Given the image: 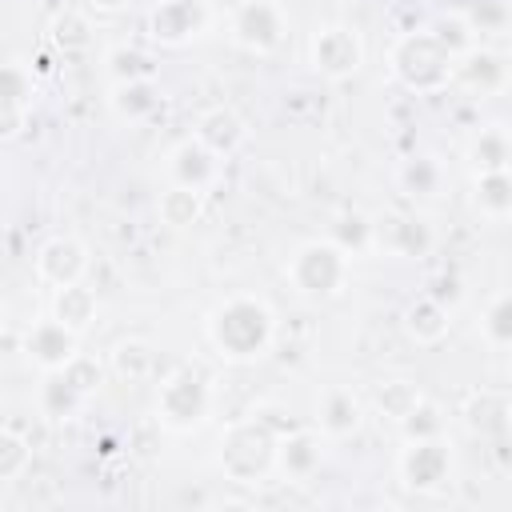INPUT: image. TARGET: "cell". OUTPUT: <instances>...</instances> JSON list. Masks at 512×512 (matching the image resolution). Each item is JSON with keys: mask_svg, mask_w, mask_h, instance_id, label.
Returning a JSON list of instances; mask_svg holds the SVG:
<instances>
[{"mask_svg": "<svg viewBox=\"0 0 512 512\" xmlns=\"http://www.w3.org/2000/svg\"><path fill=\"white\" fill-rule=\"evenodd\" d=\"M464 20L472 24V32H496V28H504L512 20V12H508L504 0H468Z\"/></svg>", "mask_w": 512, "mask_h": 512, "instance_id": "cell-36", "label": "cell"}, {"mask_svg": "<svg viewBox=\"0 0 512 512\" xmlns=\"http://www.w3.org/2000/svg\"><path fill=\"white\" fill-rule=\"evenodd\" d=\"M480 328H484V340H488V344H496V348H512V292L496 296V300L484 308Z\"/></svg>", "mask_w": 512, "mask_h": 512, "instance_id": "cell-35", "label": "cell"}, {"mask_svg": "<svg viewBox=\"0 0 512 512\" xmlns=\"http://www.w3.org/2000/svg\"><path fill=\"white\" fill-rule=\"evenodd\" d=\"M508 416H512V404H508V396H500V392H476V396L464 404V420H468V428L480 432V436H500V432L508 428Z\"/></svg>", "mask_w": 512, "mask_h": 512, "instance_id": "cell-24", "label": "cell"}, {"mask_svg": "<svg viewBox=\"0 0 512 512\" xmlns=\"http://www.w3.org/2000/svg\"><path fill=\"white\" fill-rule=\"evenodd\" d=\"M432 32H436V36H440L456 56H464L468 48H476V44H472V24H468L464 16H448V20H440Z\"/></svg>", "mask_w": 512, "mask_h": 512, "instance_id": "cell-38", "label": "cell"}, {"mask_svg": "<svg viewBox=\"0 0 512 512\" xmlns=\"http://www.w3.org/2000/svg\"><path fill=\"white\" fill-rule=\"evenodd\" d=\"M132 0H88V8H96V12H120V8H128Z\"/></svg>", "mask_w": 512, "mask_h": 512, "instance_id": "cell-40", "label": "cell"}, {"mask_svg": "<svg viewBox=\"0 0 512 512\" xmlns=\"http://www.w3.org/2000/svg\"><path fill=\"white\" fill-rule=\"evenodd\" d=\"M108 364H112V372H116L120 380L144 384V380L156 372V348H152L148 340H120V344L112 348Z\"/></svg>", "mask_w": 512, "mask_h": 512, "instance_id": "cell-26", "label": "cell"}, {"mask_svg": "<svg viewBox=\"0 0 512 512\" xmlns=\"http://www.w3.org/2000/svg\"><path fill=\"white\" fill-rule=\"evenodd\" d=\"M428 296H436L440 304H460V296H464V288H460V276L456 272H440V276H432L428 280Z\"/></svg>", "mask_w": 512, "mask_h": 512, "instance_id": "cell-39", "label": "cell"}, {"mask_svg": "<svg viewBox=\"0 0 512 512\" xmlns=\"http://www.w3.org/2000/svg\"><path fill=\"white\" fill-rule=\"evenodd\" d=\"M308 64L324 80H348L364 68V36L352 24H320L308 36Z\"/></svg>", "mask_w": 512, "mask_h": 512, "instance_id": "cell-8", "label": "cell"}, {"mask_svg": "<svg viewBox=\"0 0 512 512\" xmlns=\"http://www.w3.org/2000/svg\"><path fill=\"white\" fill-rule=\"evenodd\" d=\"M468 160L476 172H496V168H512V136L492 124V128H480L468 144Z\"/></svg>", "mask_w": 512, "mask_h": 512, "instance_id": "cell-25", "label": "cell"}, {"mask_svg": "<svg viewBox=\"0 0 512 512\" xmlns=\"http://www.w3.org/2000/svg\"><path fill=\"white\" fill-rule=\"evenodd\" d=\"M156 216L168 228H188L204 216V192L200 188H184V184H168L156 200Z\"/></svg>", "mask_w": 512, "mask_h": 512, "instance_id": "cell-23", "label": "cell"}, {"mask_svg": "<svg viewBox=\"0 0 512 512\" xmlns=\"http://www.w3.org/2000/svg\"><path fill=\"white\" fill-rule=\"evenodd\" d=\"M36 404H40V416H44V420L64 424V420H72V416L88 404V396H84L64 372H44V384H40Z\"/></svg>", "mask_w": 512, "mask_h": 512, "instance_id": "cell-20", "label": "cell"}, {"mask_svg": "<svg viewBox=\"0 0 512 512\" xmlns=\"http://www.w3.org/2000/svg\"><path fill=\"white\" fill-rule=\"evenodd\" d=\"M32 468V440L12 424L0 428V484H16Z\"/></svg>", "mask_w": 512, "mask_h": 512, "instance_id": "cell-29", "label": "cell"}, {"mask_svg": "<svg viewBox=\"0 0 512 512\" xmlns=\"http://www.w3.org/2000/svg\"><path fill=\"white\" fill-rule=\"evenodd\" d=\"M396 428H400L404 440H432V436H444V408L432 404V400L424 396V400H420Z\"/></svg>", "mask_w": 512, "mask_h": 512, "instance_id": "cell-34", "label": "cell"}, {"mask_svg": "<svg viewBox=\"0 0 512 512\" xmlns=\"http://www.w3.org/2000/svg\"><path fill=\"white\" fill-rule=\"evenodd\" d=\"M388 68L416 96H436L448 84H456V52L432 28H412L396 36L388 52Z\"/></svg>", "mask_w": 512, "mask_h": 512, "instance_id": "cell-2", "label": "cell"}, {"mask_svg": "<svg viewBox=\"0 0 512 512\" xmlns=\"http://www.w3.org/2000/svg\"><path fill=\"white\" fill-rule=\"evenodd\" d=\"M324 460V432L320 428H292L276 444V476L300 484L320 472Z\"/></svg>", "mask_w": 512, "mask_h": 512, "instance_id": "cell-12", "label": "cell"}, {"mask_svg": "<svg viewBox=\"0 0 512 512\" xmlns=\"http://www.w3.org/2000/svg\"><path fill=\"white\" fill-rule=\"evenodd\" d=\"M396 180H400V188L408 196H436L440 184H444V168H440L436 156H412V160L400 164V176Z\"/></svg>", "mask_w": 512, "mask_h": 512, "instance_id": "cell-30", "label": "cell"}, {"mask_svg": "<svg viewBox=\"0 0 512 512\" xmlns=\"http://www.w3.org/2000/svg\"><path fill=\"white\" fill-rule=\"evenodd\" d=\"M52 316L60 320V324H68L72 332H88L92 324H96V292L80 280V284H68V288H56V296H52Z\"/></svg>", "mask_w": 512, "mask_h": 512, "instance_id": "cell-22", "label": "cell"}, {"mask_svg": "<svg viewBox=\"0 0 512 512\" xmlns=\"http://www.w3.org/2000/svg\"><path fill=\"white\" fill-rule=\"evenodd\" d=\"M160 100H164V96H160L156 80H120V84L108 88V108H112V116L124 120V124L148 120V116L160 108Z\"/></svg>", "mask_w": 512, "mask_h": 512, "instance_id": "cell-19", "label": "cell"}, {"mask_svg": "<svg viewBox=\"0 0 512 512\" xmlns=\"http://www.w3.org/2000/svg\"><path fill=\"white\" fill-rule=\"evenodd\" d=\"M456 84L476 96H496L512 84V64L492 48H468L464 56H456Z\"/></svg>", "mask_w": 512, "mask_h": 512, "instance_id": "cell-13", "label": "cell"}, {"mask_svg": "<svg viewBox=\"0 0 512 512\" xmlns=\"http://www.w3.org/2000/svg\"><path fill=\"white\" fill-rule=\"evenodd\" d=\"M212 24L208 0H160L148 12V36L164 48H180L196 36H204Z\"/></svg>", "mask_w": 512, "mask_h": 512, "instance_id": "cell-9", "label": "cell"}, {"mask_svg": "<svg viewBox=\"0 0 512 512\" xmlns=\"http://www.w3.org/2000/svg\"><path fill=\"white\" fill-rule=\"evenodd\" d=\"M32 100H36V76L24 60H8L4 64V100H0V112H32Z\"/></svg>", "mask_w": 512, "mask_h": 512, "instance_id": "cell-28", "label": "cell"}, {"mask_svg": "<svg viewBox=\"0 0 512 512\" xmlns=\"http://www.w3.org/2000/svg\"><path fill=\"white\" fill-rule=\"evenodd\" d=\"M400 324H404V332H408V340H412V344L432 348V344H440V340L448 336V328H452V308L424 292V296L408 300V308H404Z\"/></svg>", "mask_w": 512, "mask_h": 512, "instance_id": "cell-18", "label": "cell"}, {"mask_svg": "<svg viewBox=\"0 0 512 512\" xmlns=\"http://www.w3.org/2000/svg\"><path fill=\"white\" fill-rule=\"evenodd\" d=\"M48 36H52V44H56L60 52H80V48H88V44H92V24H88V16H84V12L64 8V12L48 24Z\"/></svg>", "mask_w": 512, "mask_h": 512, "instance_id": "cell-33", "label": "cell"}, {"mask_svg": "<svg viewBox=\"0 0 512 512\" xmlns=\"http://www.w3.org/2000/svg\"><path fill=\"white\" fill-rule=\"evenodd\" d=\"M104 72H108L112 84H120V80H156V60L140 48L116 44V48L104 52Z\"/></svg>", "mask_w": 512, "mask_h": 512, "instance_id": "cell-27", "label": "cell"}, {"mask_svg": "<svg viewBox=\"0 0 512 512\" xmlns=\"http://www.w3.org/2000/svg\"><path fill=\"white\" fill-rule=\"evenodd\" d=\"M168 180L172 184H184V188L208 192L220 180V156L208 144H200L196 136H188V140H180L168 152Z\"/></svg>", "mask_w": 512, "mask_h": 512, "instance_id": "cell-14", "label": "cell"}, {"mask_svg": "<svg viewBox=\"0 0 512 512\" xmlns=\"http://www.w3.org/2000/svg\"><path fill=\"white\" fill-rule=\"evenodd\" d=\"M88 248H84V240H76V236H48L40 248H36V260H32V268H36V280L40 284H48V288H68V284H80L84 280V272H88Z\"/></svg>", "mask_w": 512, "mask_h": 512, "instance_id": "cell-11", "label": "cell"}, {"mask_svg": "<svg viewBox=\"0 0 512 512\" xmlns=\"http://www.w3.org/2000/svg\"><path fill=\"white\" fill-rule=\"evenodd\" d=\"M456 472V456L448 436H432V440H404L400 456H396V476L408 492L416 496H436L448 488Z\"/></svg>", "mask_w": 512, "mask_h": 512, "instance_id": "cell-6", "label": "cell"}, {"mask_svg": "<svg viewBox=\"0 0 512 512\" xmlns=\"http://www.w3.org/2000/svg\"><path fill=\"white\" fill-rule=\"evenodd\" d=\"M208 344L228 364H256L276 340V312L260 296H228L204 320Z\"/></svg>", "mask_w": 512, "mask_h": 512, "instance_id": "cell-1", "label": "cell"}, {"mask_svg": "<svg viewBox=\"0 0 512 512\" xmlns=\"http://www.w3.org/2000/svg\"><path fill=\"white\" fill-rule=\"evenodd\" d=\"M60 372H64V376H68V380H72L88 400H92V396L100 392V384H104V364H100V360H92V356H84V352H80L72 364H64Z\"/></svg>", "mask_w": 512, "mask_h": 512, "instance_id": "cell-37", "label": "cell"}, {"mask_svg": "<svg viewBox=\"0 0 512 512\" xmlns=\"http://www.w3.org/2000/svg\"><path fill=\"white\" fill-rule=\"evenodd\" d=\"M80 356V332H72L68 324H60L56 316L28 324L24 332V360L40 372H60L64 364H72Z\"/></svg>", "mask_w": 512, "mask_h": 512, "instance_id": "cell-10", "label": "cell"}, {"mask_svg": "<svg viewBox=\"0 0 512 512\" xmlns=\"http://www.w3.org/2000/svg\"><path fill=\"white\" fill-rule=\"evenodd\" d=\"M360 424H364V408H360L352 388L332 384V388L320 392V400H316V428L328 440H348V436L360 432Z\"/></svg>", "mask_w": 512, "mask_h": 512, "instance_id": "cell-17", "label": "cell"}, {"mask_svg": "<svg viewBox=\"0 0 512 512\" xmlns=\"http://www.w3.org/2000/svg\"><path fill=\"white\" fill-rule=\"evenodd\" d=\"M228 32L236 48L252 56H268L288 36V12L280 0H240L228 16Z\"/></svg>", "mask_w": 512, "mask_h": 512, "instance_id": "cell-7", "label": "cell"}, {"mask_svg": "<svg viewBox=\"0 0 512 512\" xmlns=\"http://www.w3.org/2000/svg\"><path fill=\"white\" fill-rule=\"evenodd\" d=\"M284 276H288L296 296H304V300H332V296H340L348 288L352 256L332 236L328 240H304L288 256Z\"/></svg>", "mask_w": 512, "mask_h": 512, "instance_id": "cell-5", "label": "cell"}, {"mask_svg": "<svg viewBox=\"0 0 512 512\" xmlns=\"http://www.w3.org/2000/svg\"><path fill=\"white\" fill-rule=\"evenodd\" d=\"M276 444H280V432L264 416L248 412L244 420L224 428L220 448H216V464H220L224 480L252 488L276 472Z\"/></svg>", "mask_w": 512, "mask_h": 512, "instance_id": "cell-3", "label": "cell"}, {"mask_svg": "<svg viewBox=\"0 0 512 512\" xmlns=\"http://www.w3.org/2000/svg\"><path fill=\"white\" fill-rule=\"evenodd\" d=\"M332 240H336L348 256H360V252L376 248V220H368V216H360V212H344V216H336V224H332Z\"/></svg>", "mask_w": 512, "mask_h": 512, "instance_id": "cell-32", "label": "cell"}, {"mask_svg": "<svg viewBox=\"0 0 512 512\" xmlns=\"http://www.w3.org/2000/svg\"><path fill=\"white\" fill-rule=\"evenodd\" d=\"M152 412H156V424L164 432H176V436L200 432L208 424V416H212V384H208V376L200 368H192V364L172 368L156 384Z\"/></svg>", "mask_w": 512, "mask_h": 512, "instance_id": "cell-4", "label": "cell"}, {"mask_svg": "<svg viewBox=\"0 0 512 512\" xmlns=\"http://www.w3.org/2000/svg\"><path fill=\"white\" fill-rule=\"evenodd\" d=\"M192 136H196L200 144H208L220 160H228V156H236V152L244 148V140H248V124H244V116H240L232 104H212V108L200 112Z\"/></svg>", "mask_w": 512, "mask_h": 512, "instance_id": "cell-15", "label": "cell"}, {"mask_svg": "<svg viewBox=\"0 0 512 512\" xmlns=\"http://www.w3.org/2000/svg\"><path fill=\"white\" fill-rule=\"evenodd\" d=\"M472 204L484 220H508L512 216V168L476 172L472 180Z\"/></svg>", "mask_w": 512, "mask_h": 512, "instance_id": "cell-21", "label": "cell"}, {"mask_svg": "<svg viewBox=\"0 0 512 512\" xmlns=\"http://www.w3.org/2000/svg\"><path fill=\"white\" fill-rule=\"evenodd\" d=\"M376 248L392 256H428L432 248V224L424 216L408 212H388L376 220Z\"/></svg>", "mask_w": 512, "mask_h": 512, "instance_id": "cell-16", "label": "cell"}, {"mask_svg": "<svg viewBox=\"0 0 512 512\" xmlns=\"http://www.w3.org/2000/svg\"><path fill=\"white\" fill-rule=\"evenodd\" d=\"M420 400H424V392H420L412 380H384V384L376 388V412H380L384 420H392V424H400Z\"/></svg>", "mask_w": 512, "mask_h": 512, "instance_id": "cell-31", "label": "cell"}]
</instances>
